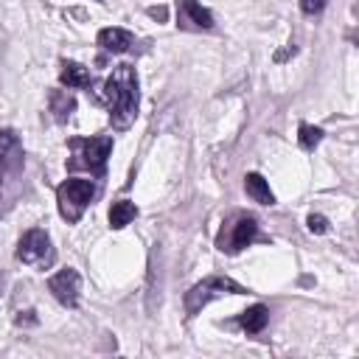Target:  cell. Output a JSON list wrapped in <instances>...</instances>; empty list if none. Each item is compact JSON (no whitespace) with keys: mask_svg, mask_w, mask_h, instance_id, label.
Wrapping results in <instances>:
<instances>
[{"mask_svg":"<svg viewBox=\"0 0 359 359\" xmlns=\"http://www.w3.org/2000/svg\"><path fill=\"white\" fill-rule=\"evenodd\" d=\"M325 8V0H300V11L306 14V17H314V14H320Z\"/></svg>","mask_w":359,"mask_h":359,"instance_id":"ac0fdd59","label":"cell"},{"mask_svg":"<svg viewBox=\"0 0 359 359\" xmlns=\"http://www.w3.org/2000/svg\"><path fill=\"white\" fill-rule=\"evenodd\" d=\"M135 216H137L135 202L118 199V202H112V208H109V227H112V230H123Z\"/></svg>","mask_w":359,"mask_h":359,"instance_id":"5bb4252c","label":"cell"},{"mask_svg":"<svg viewBox=\"0 0 359 359\" xmlns=\"http://www.w3.org/2000/svg\"><path fill=\"white\" fill-rule=\"evenodd\" d=\"M76 149L73 160H70V168H90L95 174L104 171L107 165V157L112 151V137H90V140H73L70 143Z\"/></svg>","mask_w":359,"mask_h":359,"instance_id":"5b68a950","label":"cell"},{"mask_svg":"<svg viewBox=\"0 0 359 359\" xmlns=\"http://www.w3.org/2000/svg\"><path fill=\"white\" fill-rule=\"evenodd\" d=\"M244 191H247L258 205H275V194H272L269 182H266L261 174H255V171H250V174L244 177Z\"/></svg>","mask_w":359,"mask_h":359,"instance_id":"8fae6325","label":"cell"},{"mask_svg":"<svg viewBox=\"0 0 359 359\" xmlns=\"http://www.w3.org/2000/svg\"><path fill=\"white\" fill-rule=\"evenodd\" d=\"M73 109H76V98L67 90H53L50 93V112H53V118L59 123H65L73 115Z\"/></svg>","mask_w":359,"mask_h":359,"instance_id":"9a60e30c","label":"cell"},{"mask_svg":"<svg viewBox=\"0 0 359 359\" xmlns=\"http://www.w3.org/2000/svg\"><path fill=\"white\" fill-rule=\"evenodd\" d=\"M14 323H17V325H36V317H34V311L28 309V311H20V314L14 317Z\"/></svg>","mask_w":359,"mask_h":359,"instance_id":"d6986e66","label":"cell"},{"mask_svg":"<svg viewBox=\"0 0 359 359\" xmlns=\"http://www.w3.org/2000/svg\"><path fill=\"white\" fill-rule=\"evenodd\" d=\"M20 140L11 129L0 132V168H17L20 165Z\"/></svg>","mask_w":359,"mask_h":359,"instance_id":"30bf717a","label":"cell"},{"mask_svg":"<svg viewBox=\"0 0 359 359\" xmlns=\"http://www.w3.org/2000/svg\"><path fill=\"white\" fill-rule=\"evenodd\" d=\"M149 14L157 17V20H165V8H149Z\"/></svg>","mask_w":359,"mask_h":359,"instance_id":"ffe728a7","label":"cell"},{"mask_svg":"<svg viewBox=\"0 0 359 359\" xmlns=\"http://www.w3.org/2000/svg\"><path fill=\"white\" fill-rule=\"evenodd\" d=\"M132 34L126 28H101L98 31V45L107 53H126L132 48Z\"/></svg>","mask_w":359,"mask_h":359,"instance_id":"9c48e42d","label":"cell"},{"mask_svg":"<svg viewBox=\"0 0 359 359\" xmlns=\"http://www.w3.org/2000/svg\"><path fill=\"white\" fill-rule=\"evenodd\" d=\"M266 320H269V309L266 306H261V303H255V306H250L247 311H241V328L247 331V334H258V331H264L266 328Z\"/></svg>","mask_w":359,"mask_h":359,"instance_id":"7c38bea8","label":"cell"},{"mask_svg":"<svg viewBox=\"0 0 359 359\" xmlns=\"http://www.w3.org/2000/svg\"><path fill=\"white\" fill-rule=\"evenodd\" d=\"M306 224H309V230H311L314 236H323V233L328 230V219L320 216V213H311V216L306 219Z\"/></svg>","mask_w":359,"mask_h":359,"instance_id":"e0dca14e","label":"cell"},{"mask_svg":"<svg viewBox=\"0 0 359 359\" xmlns=\"http://www.w3.org/2000/svg\"><path fill=\"white\" fill-rule=\"evenodd\" d=\"M255 236H258V222H255L252 216H238V219L233 222V227H230L227 241H219V244H222V250H227V252H238V250H244Z\"/></svg>","mask_w":359,"mask_h":359,"instance_id":"ba28073f","label":"cell"},{"mask_svg":"<svg viewBox=\"0 0 359 359\" xmlns=\"http://www.w3.org/2000/svg\"><path fill=\"white\" fill-rule=\"evenodd\" d=\"M320 140H323V129L320 126H311L306 121L297 126V143H300L303 151H314L320 146Z\"/></svg>","mask_w":359,"mask_h":359,"instance_id":"2e32d148","label":"cell"},{"mask_svg":"<svg viewBox=\"0 0 359 359\" xmlns=\"http://www.w3.org/2000/svg\"><path fill=\"white\" fill-rule=\"evenodd\" d=\"M93 196H95V185H93V180H79V177L65 180V182L56 188V202H59V213H62V219H67V222H79L81 213H84V208L93 202Z\"/></svg>","mask_w":359,"mask_h":359,"instance_id":"3957f363","label":"cell"},{"mask_svg":"<svg viewBox=\"0 0 359 359\" xmlns=\"http://www.w3.org/2000/svg\"><path fill=\"white\" fill-rule=\"evenodd\" d=\"M177 25L191 31H208L213 28V14L196 0H177Z\"/></svg>","mask_w":359,"mask_h":359,"instance_id":"52a82bcc","label":"cell"},{"mask_svg":"<svg viewBox=\"0 0 359 359\" xmlns=\"http://www.w3.org/2000/svg\"><path fill=\"white\" fill-rule=\"evenodd\" d=\"M115 129H129L137 118V76L132 65H118L98 90Z\"/></svg>","mask_w":359,"mask_h":359,"instance_id":"6da1fadb","label":"cell"},{"mask_svg":"<svg viewBox=\"0 0 359 359\" xmlns=\"http://www.w3.org/2000/svg\"><path fill=\"white\" fill-rule=\"evenodd\" d=\"M17 258L28 266H36V269H48L53 264V247H50V236L39 227L28 230L20 244H17Z\"/></svg>","mask_w":359,"mask_h":359,"instance_id":"277c9868","label":"cell"},{"mask_svg":"<svg viewBox=\"0 0 359 359\" xmlns=\"http://www.w3.org/2000/svg\"><path fill=\"white\" fill-rule=\"evenodd\" d=\"M48 289L50 294L65 306V309H76L79 306V292H81V275L67 266V269H59L56 275L48 278Z\"/></svg>","mask_w":359,"mask_h":359,"instance_id":"8992f818","label":"cell"},{"mask_svg":"<svg viewBox=\"0 0 359 359\" xmlns=\"http://www.w3.org/2000/svg\"><path fill=\"white\" fill-rule=\"evenodd\" d=\"M247 289L241 283H236L233 278H224V275H210L199 283H194L188 292H185V311L188 314H196L199 309H205L210 300L216 297H224V294H244Z\"/></svg>","mask_w":359,"mask_h":359,"instance_id":"7a4b0ae2","label":"cell"},{"mask_svg":"<svg viewBox=\"0 0 359 359\" xmlns=\"http://www.w3.org/2000/svg\"><path fill=\"white\" fill-rule=\"evenodd\" d=\"M59 81H62L65 87H87V84H90V73H87V67L79 65V62H62Z\"/></svg>","mask_w":359,"mask_h":359,"instance_id":"4fadbf2b","label":"cell"}]
</instances>
